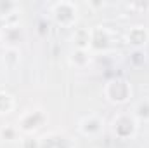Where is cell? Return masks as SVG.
Here are the masks:
<instances>
[{
    "label": "cell",
    "instance_id": "obj_1",
    "mask_svg": "<svg viewBox=\"0 0 149 148\" xmlns=\"http://www.w3.org/2000/svg\"><path fill=\"white\" fill-rule=\"evenodd\" d=\"M104 94H106L108 101H111L114 105H121V103H127L130 99L132 87L125 78H113L106 84Z\"/></svg>",
    "mask_w": 149,
    "mask_h": 148
},
{
    "label": "cell",
    "instance_id": "obj_2",
    "mask_svg": "<svg viewBox=\"0 0 149 148\" xmlns=\"http://www.w3.org/2000/svg\"><path fill=\"white\" fill-rule=\"evenodd\" d=\"M113 131L118 138H132L137 132V120L134 115L128 113H120L113 120Z\"/></svg>",
    "mask_w": 149,
    "mask_h": 148
},
{
    "label": "cell",
    "instance_id": "obj_3",
    "mask_svg": "<svg viewBox=\"0 0 149 148\" xmlns=\"http://www.w3.org/2000/svg\"><path fill=\"white\" fill-rule=\"evenodd\" d=\"M52 14H54V19L61 25V26H71L74 21H76V7L71 2H59L54 5L52 9Z\"/></svg>",
    "mask_w": 149,
    "mask_h": 148
},
{
    "label": "cell",
    "instance_id": "obj_4",
    "mask_svg": "<svg viewBox=\"0 0 149 148\" xmlns=\"http://www.w3.org/2000/svg\"><path fill=\"white\" fill-rule=\"evenodd\" d=\"M43 122H45V115L40 110H31V111H26L19 118V127L23 131H26V132H31V131L38 129Z\"/></svg>",
    "mask_w": 149,
    "mask_h": 148
},
{
    "label": "cell",
    "instance_id": "obj_5",
    "mask_svg": "<svg viewBox=\"0 0 149 148\" xmlns=\"http://www.w3.org/2000/svg\"><path fill=\"white\" fill-rule=\"evenodd\" d=\"M102 118H99L97 115H88L80 122V132L83 136H95L102 131Z\"/></svg>",
    "mask_w": 149,
    "mask_h": 148
},
{
    "label": "cell",
    "instance_id": "obj_6",
    "mask_svg": "<svg viewBox=\"0 0 149 148\" xmlns=\"http://www.w3.org/2000/svg\"><path fill=\"white\" fill-rule=\"evenodd\" d=\"M148 38H149V33L144 26H134V28L127 33L128 44H132V45H135V47L144 45V44L148 42Z\"/></svg>",
    "mask_w": 149,
    "mask_h": 148
},
{
    "label": "cell",
    "instance_id": "obj_7",
    "mask_svg": "<svg viewBox=\"0 0 149 148\" xmlns=\"http://www.w3.org/2000/svg\"><path fill=\"white\" fill-rule=\"evenodd\" d=\"M109 44V35L104 28L97 26L90 32V47H95V49H104L106 45Z\"/></svg>",
    "mask_w": 149,
    "mask_h": 148
},
{
    "label": "cell",
    "instance_id": "obj_8",
    "mask_svg": "<svg viewBox=\"0 0 149 148\" xmlns=\"http://www.w3.org/2000/svg\"><path fill=\"white\" fill-rule=\"evenodd\" d=\"M74 42H76V47L85 51L87 47H90V32L88 30H78L74 33Z\"/></svg>",
    "mask_w": 149,
    "mask_h": 148
},
{
    "label": "cell",
    "instance_id": "obj_9",
    "mask_svg": "<svg viewBox=\"0 0 149 148\" xmlns=\"http://www.w3.org/2000/svg\"><path fill=\"white\" fill-rule=\"evenodd\" d=\"M135 117L139 120H149V99L139 101L135 105Z\"/></svg>",
    "mask_w": 149,
    "mask_h": 148
},
{
    "label": "cell",
    "instance_id": "obj_10",
    "mask_svg": "<svg viewBox=\"0 0 149 148\" xmlns=\"http://www.w3.org/2000/svg\"><path fill=\"white\" fill-rule=\"evenodd\" d=\"M71 63L74 66H85L88 63V56H87V51H81V49H76L73 54H71Z\"/></svg>",
    "mask_w": 149,
    "mask_h": 148
},
{
    "label": "cell",
    "instance_id": "obj_11",
    "mask_svg": "<svg viewBox=\"0 0 149 148\" xmlns=\"http://www.w3.org/2000/svg\"><path fill=\"white\" fill-rule=\"evenodd\" d=\"M12 108V98L5 92H0V113H9Z\"/></svg>",
    "mask_w": 149,
    "mask_h": 148
},
{
    "label": "cell",
    "instance_id": "obj_12",
    "mask_svg": "<svg viewBox=\"0 0 149 148\" xmlns=\"http://www.w3.org/2000/svg\"><path fill=\"white\" fill-rule=\"evenodd\" d=\"M16 129L14 127H5V129H2L0 131V134H2V138H5V140H9V141H12V140H16Z\"/></svg>",
    "mask_w": 149,
    "mask_h": 148
},
{
    "label": "cell",
    "instance_id": "obj_13",
    "mask_svg": "<svg viewBox=\"0 0 149 148\" xmlns=\"http://www.w3.org/2000/svg\"><path fill=\"white\" fill-rule=\"evenodd\" d=\"M23 148H40V143L35 141V140H31V138H26L23 141Z\"/></svg>",
    "mask_w": 149,
    "mask_h": 148
}]
</instances>
